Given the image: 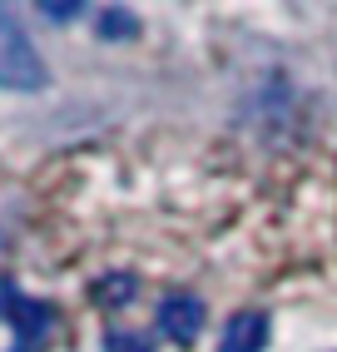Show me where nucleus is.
<instances>
[{
	"label": "nucleus",
	"instance_id": "obj_3",
	"mask_svg": "<svg viewBox=\"0 0 337 352\" xmlns=\"http://www.w3.org/2000/svg\"><path fill=\"white\" fill-rule=\"evenodd\" d=\"M263 342H268V318L263 313H238L224 327V347L219 352H263Z\"/></svg>",
	"mask_w": 337,
	"mask_h": 352
},
{
	"label": "nucleus",
	"instance_id": "obj_5",
	"mask_svg": "<svg viewBox=\"0 0 337 352\" xmlns=\"http://www.w3.org/2000/svg\"><path fill=\"white\" fill-rule=\"evenodd\" d=\"M105 352H154V347L144 342L139 333H109L105 338Z\"/></svg>",
	"mask_w": 337,
	"mask_h": 352
},
{
	"label": "nucleus",
	"instance_id": "obj_1",
	"mask_svg": "<svg viewBox=\"0 0 337 352\" xmlns=\"http://www.w3.org/2000/svg\"><path fill=\"white\" fill-rule=\"evenodd\" d=\"M40 85H45V65L35 45L10 20V10H0V89H40Z\"/></svg>",
	"mask_w": 337,
	"mask_h": 352
},
{
	"label": "nucleus",
	"instance_id": "obj_6",
	"mask_svg": "<svg viewBox=\"0 0 337 352\" xmlns=\"http://www.w3.org/2000/svg\"><path fill=\"white\" fill-rule=\"evenodd\" d=\"M40 15L45 20H75L80 6H69V0H40Z\"/></svg>",
	"mask_w": 337,
	"mask_h": 352
},
{
	"label": "nucleus",
	"instance_id": "obj_4",
	"mask_svg": "<svg viewBox=\"0 0 337 352\" xmlns=\"http://www.w3.org/2000/svg\"><path fill=\"white\" fill-rule=\"evenodd\" d=\"M100 35H105V40H134V35H139V20H134L129 10H105V15H100Z\"/></svg>",
	"mask_w": 337,
	"mask_h": 352
},
{
	"label": "nucleus",
	"instance_id": "obj_2",
	"mask_svg": "<svg viewBox=\"0 0 337 352\" xmlns=\"http://www.w3.org/2000/svg\"><path fill=\"white\" fill-rule=\"evenodd\" d=\"M159 333L174 342H194L204 333V302L194 293H174L159 302Z\"/></svg>",
	"mask_w": 337,
	"mask_h": 352
}]
</instances>
